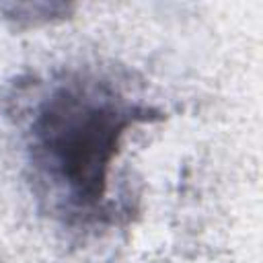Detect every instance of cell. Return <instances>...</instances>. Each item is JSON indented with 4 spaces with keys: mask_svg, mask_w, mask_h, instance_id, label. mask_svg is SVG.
Here are the masks:
<instances>
[{
    "mask_svg": "<svg viewBox=\"0 0 263 263\" xmlns=\"http://www.w3.org/2000/svg\"><path fill=\"white\" fill-rule=\"evenodd\" d=\"M152 119V109L132 105L101 80H70L55 86L31 123V162L76 216L103 212L109 171L125 132Z\"/></svg>",
    "mask_w": 263,
    "mask_h": 263,
    "instance_id": "obj_1",
    "label": "cell"
}]
</instances>
